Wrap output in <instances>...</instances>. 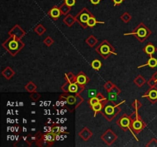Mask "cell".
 I'll list each match as a JSON object with an SVG mask.
<instances>
[{
	"label": "cell",
	"instance_id": "cell-1",
	"mask_svg": "<svg viewBox=\"0 0 157 147\" xmlns=\"http://www.w3.org/2000/svg\"><path fill=\"white\" fill-rule=\"evenodd\" d=\"M2 45L12 56L16 55L25 47V44L21 39L15 36H10Z\"/></svg>",
	"mask_w": 157,
	"mask_h": 147
},
{
	"label": "cell",
	"instance_id": "cell-2",
	"mask_svg": "<svg viewBox=\"0 0 157 147\" xmlns=\"http://www.w3.org/2000/svg\"><path fill=\"white\" fill-rule=\"evenodd\" d=\"M130 131L132 133L136 141H138V139L136 138V134L140 133L142 130H143L146 127V124L143 120L141 119L139 113H138L137 110H135L134 112H133L130 115Z\"/></svg>",
	"mask_w": 157,
	"mask_h": 147
},
{
	"label": "cell",
	"instance_id": "cell-3",
	"mask_svg": "<svg viewBox=\"0 0 157 147\" xmlns=\"http://www.w3.org/2000/svg\"><path fill=\"white\" fill-rule=\"evenodd\" d=\"M151 34V30L147 26H146L144 23L141 22L133 29V32L130 33H125L124 35H135L136 38L139 40V42L143 43Z\"/></svg>",
	"mask_w": 157,
	"mask_h": 147
},
{
	"label": "cell",
	"instance_id": "cell-4",
	"mask_svg": "<svg viewBox=\"0 0 157 147\" xmlns=\"http://www.w3.org/2000/svg\"><path fill=\"white\" fill-rule=\"evenodd\" d=\"M96 52L101 56L103 59H107L110 54L117 55V53L115 52V48L108 41L104 40L96 48Z\"/></svg>",
	"mask_w": 157,
	"mask_h": 147
},
{
	"label": "cell",
	"instance_id": "cell-5",
	"mask_svg": "<svg viewBox=\"0 0 157 147\" xmlns=\"http://www.w3.org/2000/svg\"><path fill=\"white\" fill-rule=\"evenodd\" d=\"M125 100H123V101L120 102L118 104H115L114 106L110 105V104H107V103L103 107V110L101 111V113L104 116V117L107 119V120L112 121L115 117H117V115L121 111V108L119 106L123 104Z\"/></svg>",
	"mask_w": 157,
	"mask_h": 147
},
{
	"label": "cell",
	"instance_id": "cell-6",
	"mask_svg": "<svg viewBox=\"0 0 157 147\" xmlns=\"http://www.w3.org/2000/svg\"><path fill=\"white\" fill-rule=\"evenodd\" d=\"M91 15H94L90 12L87 8H84L77 14L75 16V20L82 27L83 29H87V21L90 19Z\"/></svg>",
	"mask_w": 157,
	"mask_h": 147
},
{
	"label": "cell",
	"instance_id": "cell-7",
	"mask_svg": "<svg viewBox=\"0 0 157 147\" xmlns=\"http://www.w3.org/2000/svg\"><path fill=\"white\" fill-rule=\"evenodd\" d=\"M101 140L107 145L111 146L117 140V134H115L113 133V130H110V129H108L101 136Z\"/></svg>",
	"mask_w": 157,
	"mask_h": 147
},
{
	"label": "cell",
	"instance_id": "cell-8",
	"mask_svg": "<svg viewBox=\"0 0 157 147\" xmlns=\"http://www.w3.org/2000/svg\"><path fill=\"white\" fill-rule=\"evenodd\" d=\"M130 122H131V120H130V116L125 113V114L123 115L122 117H120V119L117 120V123L124 132H126L127 130H130Z\"/></svg>",
	"mask_w": 157,
	"mask_h": 147
},
{
	"label": "cell",
	"instance_id": "cell-9",
	"mask_svg": "<svg viewBox=\"0 0 157 147\" xmlns=\"http://www.w3.org/2000/svg\"><path fill=\"white\" fill-rule=\"evenodd\" d=\"M142 98H147L152 103H156L157 102V87L156 86L150 87L149 90L146 92L145 94L142 96Z\"/></svg>",
	"mask_w": 157,
	"mask_h": 147
},
{
	"label": "cell",
	"instance_id": "cell-10",
	"mask_svg": "<svg viewBox=\"0 0 157 147\" xmlns=\"http://www.w3.org/2000/svg\"><path fill=\"white\" fill-rule=\"evenodd\" d=\"M9 34L10 36H15L16 38L21 39L22 37H24L25 35V32L19 25H15L9 31Z\"/></svg>",
	"mask_w": 157,
	"mask_h": 147
},
{
	"label": "cell",
	"instance_id": "cell-11",
	"mask_svg": "<svg viewBox=\"0 0 157 147\" xmlns=\"http://www.w3.org/2000/svg\"><path fill=\"white\" fill-rule=\"evenodd\" d=\"M70 93H65L62 95L60 96V98H64L67 100V104L69 105L73 106L76 105L77 103V96L75 94V95H72V94H69Z\"/></svg>",
	"mask_w": 157,
	"mask_h": 147
},
{
	"label": "cell",
	"instance_id": "cell-12",
	"mask_svg": "<svg viewBox=\"0 0 157 147\" xmlns=\"http://www.w3.org/2000/svg\"><path fill=\"white\" fill-rule=\"evenodd\" d=\"M90 81V78L84 74L83 71H80L76 76V83L80 85H85Z\"/></svg>",
	"mask_w": 157,
	"mask_h": 147
},
{
	"label": "cell",
	"instance_id": "cell-13",
	"mask_svg": "<svg viewBox=\"0 0 157 147\" xmlns=\"http://www.w3.org/2000/svg\"><path fill=\"white\" fill-rule=\"evenodd\" d=\"M107 100V99L105 98V97L101 94V93H97V94L93 98H90V100H88V103L90 107H92L93 105H94L95 103H97L101 101H105Z\"/></svg>",
	"mask_w": 157,
	"mask_h": 147
},
{
	"label": "cell",
	"instance_id": "cell-14",
	"mask_svg": "<svg viewBox=\"0 0 157 147\" xmlns=\"http://www.w3.org/2000/svg\"><path fill=\"white\" fill-rule=\"evenodd\" d=\"M143 51L147 55H149V57H153V54L156 52L157 48H156V46L154 45L153 43L149 42V43L143 48Z\"/></svg>",
	"mask_w": 157,
	"mask_h": 147
},
{
	"label": "cell",
	"instance_id": "cell-15",
	"mask_svg": "<svg viewBox=\"0 0 157 147\" xmlns=\"http://www.w3.org/2000/svg\"><path fill=\"white\" fill-rule=\"evenodd\" d=\"M108 101H109V100H107L105 101H101L97 103H95L94 105L90 107H91V109L93 110V111H94V117H96V115H97V113H101L103 107L107 104Z\"/></svg>",
	"mask_w": 157,
	"mask_h": 147
},
{
	"label": "cell",
	"instance_id": "cell-16",
	"mask_svg": "<svg viewBox=\"0 0 157 147\" xmlns=\"http://www.w3.org/2000/svg\"><path fill=\"white\" fill-rule=\"evenodd\" d=\"M79 136L81 137L84 141H87L92 136H93V133L87 127L83 129L80 133H79Z\"/></svg>",
	"mask_w": 157,
	"mask_h": 147
},
{
	"label": "cell",
	"instance_id": "cell-17",
	"mask_svg": "<svg viewBox=\"0 0 157 147\" xmlns=\"http://www.w3.org/2000/svg\"><path fill=\"white\" fill-rule=\"evenodd\" d=\"M2 75L5 78H6L7 80H10V79L14 76L15 72H14V71L12 70V68H11V67L8 66V67H6V68L2 71Z\"/></svg>",
	"mask_w": 157,
	"mask_h": 147
},
{
	"label": "cell",
	"instance_id": "cell-18",
	"mask_svg": "<svg viewBox=\"0 0 157 147\" xmlns=\"http://www.w3.org/2000/svg\"><path fill=\"white\" fill-rule=\"evenodd\" d=\"M48 14H49L50 16H51L52 19H54V20H56V19H58V18H59L61 15L60 8H57V7H55V6H54L52 9L50 10L49 12H48Z\"/></svg>",
	"mask_w": 157,
	"mask_h": 147
},
{
	"label": "cell",
	"instance_id": "cell-19",
	"mask_svg": "<svg viewBox=\"0 0 157 147\" xmlns=\"http://www.w3.org/2000/svg\"><path fill=\"white\" fill-rule=\"evenodd\" d=\"M146 66H149L151 68H155L157 67V59L153 57H149V59L148 60L147 63L141 65V66H139V67H137V68H141V67H146Z\"/></svg>",
	"mask_w": 157,
	"mask_h": 147
},
{
	"label": "cell",
	"instance_id": "cell-20",
	"mask_svg": "<svg viewBox=\"0 0 157 147\" xmlns=\"http://www.w3.org/2000/svg\"><path fill=\"white\" fill-rule=\"evenodd\" d=\"M63 22L65 23V25H67L68 27H71L74 25V23L76 22V20H75V17L72 16L71 14H67V15L65 16V19H63Z\"/></svg>",
	"mask_w": 157,
	"mask_h": 147
},
{
	"label": "cell",
	"instance_id": "cell-21",
	"mask_svg": "<svg viewBox=\"0 0 157 147\" xmlns=\"http://www.w3.org/2000/svg\"><path fill=\"white\" fill-rule=\"evenodd\" d=\"M133 83L136 84L138 87H141L143 86L144 84L146 83V79L141 75H140L135 77V79L133 80Z\"/></svg>",
	"mask_w": 157,
	"mask_h": 147
},
{
	"label": "cell",
	"instance_id": "cell-22",
	"mask_svg": "<svg viewBox=\"0 0 157 147\" xmlns=\"http://www.w3.org/2000/svg\"><path fill=\"white\" fill-rule=\"evenodd\" d=\"M85 42H86L87 44L90 46V47H91V48L94 47V46L98 43L97 38H96L94 35H93V34H91V35H90V36L88 37Z\"/></svg>",
	"mask_w": 157,
	"mask_h": 147
},
{
	"label": "cell",
	"instance_id": "cell-23",
	"mask_svg": "<svg viewBox=\"0 0 157 147\" xmlns=\"http://www.w3.org/2000/svg\"><path fill=\"white\" fill-rule=\"evenodd\" d=\"M97 24H104V22H103L97 21V19H96V18L94 17V15H91L90 19H88L87 26L90 27V28H93V27L95 26Z\"/></svg>",
	"mask_w": 157,
	"mask_h": 147
},
{
	"label": "cell",
	"instance_id": "cell-24",
	"mask_svg": "<svg viewBox=\"0 0 157 147\" xmlns=\"http://www.w3.org/2000/svg\"><path fill=\"white\" fill-rule=\"evenodd\" d=\"M25 89L26 90V91H28L29 93H34L37 90V86L32 81H29L27 84H25Z\"/></svg>",
	"mask_w": 157,
	"mask_h": 147
},
{
	"label": "cell",
	"instance_id": "cell-25",
	"mask_svg": "<svg viewBox=\"0 0 157 147\" xmlns=\"http://www.w3.org/2000/svg\"><path fill=\"white\" fill-rule=\"evenodd\" d=\"M79 84L76 82L69 84V93L71 94H78Z\"/></svg>",
	"mask_w": 157,
	"mask_h": 147
},
{
	"label": "cell",
	"instance_id": "cell-26",
	"mask_svg": "<svg viewBox=\"0 0 157 147\" xmlns=\"http://www.w3.org/2000/svg\"><path fill=\"white\" fill-rule=\"evenodd\" d=\"M59 8H60V10H61V14H63V15H67V14H69L70 11H71V6H67V4L65 3V2L62 4V5H61Z\"/></svg>",
	"mask_w": 157,
	"mask_h": 147
},
{
	"label": "cell",
	"instance_id": "cell-27",
	"mask_svg": "<svg viewBox=\"0 0 157 147\" xmlns=\"http://www.w3.org/2000/svg\"><path fill=\"white\" fill-rule=\"evenodd\" d=\"M65 79L67 80V82H69L70 84L71 83L76 82V76L74 75L72 72H68L65 74Z\"/></svg>",
	"mask_w": 157,
	"mask_h": 147
},
{
	"label": "cell",
	"instance_id": "cell-28",
	"mask_svg": "<svg viewBox=\"0 0 157 147\" xmlns=\"http://www.w3.org/2000/svg\"><path fill=\"white\" fill-rule=\"evenodd\" d=\"M149 87H154L157 84V71H156L153 75H152L151 78L149 79V80L147 82Z\"/></svg>",
	"mask_w": 157,
	"mask_h": 147
},
{
	"label": "cell",
	"instance_id": "cell-29",
	"mask_svg": "<svg viewBox=\"0 0 157 147\" xmlns=\"http://www.w3.org/2000/svg\"><path fill=\"white\" fill-rule=\"evenodd\" d=\"M91 65L92 68L94 69V70H95V71H99L100 69V67H101L102 64L101 61H100V60L95 59L92 61L91 65Z\"/></svg>",
	"mask_w": 157,
	"mask_h": 147
},
{
	"label": "cell",
	"instance_id": "cell-30",
	"mask_svg": "<svg viewBox=\"0 0 157 147\" xmlns=\"http://www.w3.org/2000/svg\"><path fill=\"white\" fill-rule=\"evenodd\" d=\"M34 32H35V33L41 36V35H42L46 32L45 27H44L42 25H37V27H35V29H34Z\"/></svg>",
	"mask_w": 157,
	"mask_h": 147
},
{
	"label": "cell",
	"instance_id": "cell-31",
	"mask_svg": "<svg viewBox=\"0 0 157 147\" xmlns=\"http://www.w3.org/2000/svg\"><path fill=\"white\" fill-rule=\"evenodd\" d=\"M120 19L124 23H128L131 20V19H132V16L130 15V14L129 12L126 11V12H124V13L121 15Z\"/></svg>",
	"mask_w": 157,
	"mask_h": 147
},
{
	"label": "cell",
	"instance_id": "cell-32",
	"mask_svg": "<svg viewBox=\"0 0 157 147\" xmlns=\"http://www.w3.org/2000/svg\"><path fill=\"white\" fill-rule=\"evenodd\" d=\"M117 94H114L113 92H108V100L109 101H110L111 103H114L115 100H117Z\"/></svg>",
	"mask_w": 157,
	"mask_h": 147
},
{
	"label": "cell",
	"instance_id": "cell-33",
	"mask_svg": "<svg viewBox=\"0 0 157 147\" xmlns=\"http://www.w3.org/2000/svg\"><path fill=\"white\" fill-rule=\"evenodd\" d=\"M52 133H53L54 134H58L61 133V127L59 126V125L53 123L52 125Z\"/></svg>",
	"mask_w": 157,
	"mask_h": 147
},
{
	"label": "cell",
	"instance_id": "cell-34",
	"mask_svg": "<svg viewBox=\"0 0 157 147\" xmlns=\"http://www.w3.org/2000/svg\"><path fill=\"white\" fill-rule=\"evenodd\" d=\"M114 85L115 84H113L111 81H107V82L105 83V84L103 85V88H104L107 92H109L110 91V90L113 87Z\"/></svg>",
	"mask_w": 157,
	"mask_h": 147
},
{
	"label": "cell",
	"instance_id": "cell-35",
	"mask_svg": "<svg viewBox=\"0 0 157 147\" xmlns=\"http://www.w3.org/2000/svg\"><path fill=\"white\" fill-rule=\"evenodd\" d=\"M132 106L133 107L134 109L135 110H139L140 108H141L142 106H143V104H142L141 102H140L138 100H135L132 103Z\"/></svg>",
	"mask_w": 157,
	"mask_h": 147
},
{
	"label": "cell",
	"instance_id": "cell-36",
	"mask_svg": "<svg viewBox=\"0 0 157 147\" xmlns=\"http://www.w3.org/2000/svg\"><path fill=\"white\" fill-rule=\"evenodd\" d=\"M44 43L46 44V45L48 46V47H50V46H52V44H53L54 40L52 38V37L48 36L44 40Z\"/></svg>",
	"mask_w": 157,
	"mask_h": 147
},
{
	"label": "cell",
	"instance_id": "cell-37",
	"mask_svg": "<svg viewBox=\"0 0 157 147\" xmlns=\"http://www.w3.org/2000/svg\"><path fill=\"white\" fill-rule=\"evenodd\" d=\"M146 146L157 147V140L156 139H155V138H153V139H152V140L149 142V143H147L146 145Z\"/></svg>",
	"mask_w": 157,
	"mask_h": 147
},
{
	"label": "cell",
	"instance_id": "cell-38",
	"mask_svg": "<svg viewBox=\"0 0 157 147\" xmlns=\"http://www.w3.org/2000/svg\"><path fill=\"white\" fill-rule=\"evenodd\" d=\"M77 96V103H76V105H75V108H77V107H78L79 105H80L81 103H82V102L84 101V99H83V98H81L80 96V94H75Z\"/></svg>",
	"mask_w": 157,
	"mask_h": 147
},
{
	"label": "cell",
	"instance_id": "cell-39",
	"mask_svg": "<svg viewBox=\"0 0 157 147\" xmlns=\"http://www.w3.org/2000/svg\"><path fill=\"white\" fill-rule=\"evenodd\" d=\"M69 84H70V83L67 81V82L64 84L63 85H62V87H61V90H62L64 93H69Z\"/></svg>",
	"mask_w": 157,
	"mask_h": 147
},
{
	"label": "cell",
	"instance_id": "cell-40",
	"mask_svg": "<svg viewBox=\"0 0 157 147\" xmlns=\"http://www.w3.org/2000/svg\"><path fill=\"white\" fill-rule=\"evenodd\" d=\"M40 98H41V94L37 93L36 91L34 92V93H32V94H31V98L32 100H37L39 99Z\"/></svg>",
	"mask_w": 157,
	"mask_h": 147
},
{
	"label": "cell",
	"instance_id": "cell-41",
	"mask_svg": "<svg viewBox=\"0 0 157 147\" xmlns=\"http://www.w3.org/2000/svg\"><path fill=\"white\" fill-rule=\"evenodd\" d=\"M109 92H113V93H114V94L119 95V94H120L121 90H120V89L118 87H117L116 85H114V86H113V87L110 90V91H109Z\"/></svg>",
	"mask_w": 157,
	"mask_h": 147
},
{
	"label": "cell",
	"instance_id": "cell-42",
	"mask_svg": "<svg viewBox=\"0 0 157 147\" xmlns=\"http://www.w3.org/2000/svg\"><path fill=\"white\" fill-rule=\"evenodd\" d=\"M64 1H65V2L67 4V6H71V7H72V6H75V2H76V1H75V0H64Z\"/></svg>",
	"mask_w": 157,
	"mask_h": 147
},
{
	"label": "cell",
	"instance_id": "cell-43",
	"mask_svg": "<svg viewBox=\"0 0 157 147\" xmlns=\"http://www.w3.org/2000/svg\"><path fill=\"white\" fill-rule=\"evenodd\" d=\"M88 93H89V96H90V98H93V97H94V96H96L97 94V93H96L95 90H90L89 91H88Z\"/></svg>",
	"mask_w": 157,
	"mask_h": 147
},
{
	"label": "cell",
	"instance_id": "cell-44",
	"mask_svg": "<svg viewBox=\"0 0 157 147\" xmlns=\"http://www.w3.org/2000/svg\"><path fill=\"white\" fill-rule=\"evenodd\" d=\"M123 1H124V0H113V2H114V5H113V6H119V5H120Z\"/></svg>",
	"mask_w": 157,
	"mask_h": 147
},
{
	"label": "cell",
	"instance_id": "cell-45",
	"mask_svg": "<svg viewBox=\"0 0 157 147\" xmlns=\"http://www.w3.org/2000/svg\"><path fill=\"white\" fill-rule=\"evenodd\" d=\"M90 1L93 5H98L100 2V0H90Z\"/></svg>",
	"mask_w": 157,
	"mask_h": 147
},
{
	"label": "cell",
	"instance_id": "cell-46",
	"mask_svg": "<svg viewBox=\"0 0 157 147\" xmlns=\"http://www.w3.org/2000/svg\"><path fill=\"white\" fill-rule=\"evenodd\" d=\"M23 131H24V132H26V131H27L26 128H25V127H23Z\"/></svg>",
	"mask_w": 157,
	"mask_h": 147
},
{
	"label": "cell",
	"instance_id": "cell-47",
	"mask_svg": "<svg viewBox=\"0 0 157 147\" xmlns=\"http://www.w3.org/2000/svg\"><path fill=\"white\" fill-rule=\"evenodd\" d=\"M23 122L25 123H27V120H25V119H23Z\"/></svg>",
	"mask_w": 157,
	"mask_h": 147
},
{
	"label": "cell",
	"instance_id": "cell-48",
	"mask_svg": "<svg viewBox=\"0 0 157 147\" xmlns=\"http://www.w3.org/2000/svg\"><path fill=\"white\" fill-rule=\"evenodd\" d=\"M32 131H34V130H35V129L32 128Z\"/></svg>",
	"mask_w": 157,
	"mask_h": 147
}]
</instances>
